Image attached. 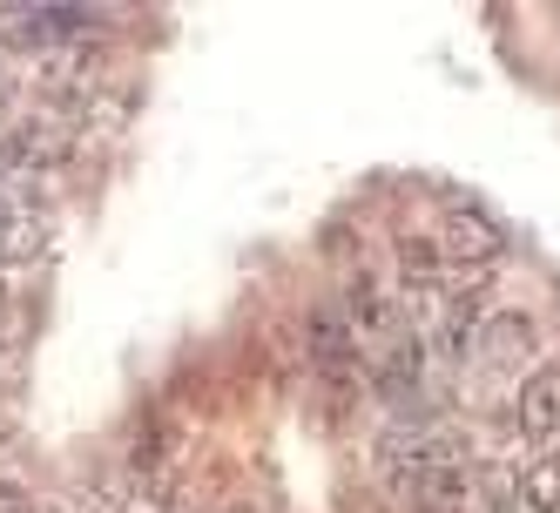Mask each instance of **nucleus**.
Masks as SVG:
<instances>
[{"label":"nucleus","instance_id":"nucleus-1","mask_svg":"<svg viewBox=\"0 0 560 513\" xmlns=\"http://www.w3.org/2000/svg\"><path fill=\"white\" fill-rule=\"evenodd\" d=\"M74 123H68V108H48L42 102V115H27V123L0 142V170H21V176H42V170H61L68 155H74Z\"/></svg>","mask_w":560,"mask_h":513},{"label":"nucleus","instance_id":"nucleus-3","mask_svg":"<svg viewBox=\"0 0 560 513\" xmlns=\"http://www.w3.org/2000/svg\"><path fill=\"white\" fill-rule=\"evenodd\" d=\"M304 345H311V365L317 378H338V372H358V331L345 325L338 304H317L304 318Z\"/></svg>","mask_w":560,"mask_h":513},{"label":"nucleus","instance_id":"nucleus-5","mask_svg":"<svg viewBox=\"0 0 560 513\" xmlns=\"http://www.w3.org/2000/svg\"><path fill=\"white\" fill-rule=\"evenodd\" d=\"M48 236L55 223L42 203H0V264H34L48 250Z\"/></svg>","mask_w":560,"mask_h":513},{"label":"nucleus","instance_id":"nucleus-4","mask_svg":"<svg viewBox=\"0 0 560 513\" xmlns=\"http://www.w3.org/2000/svg\"><path fill=\"white\" fill-rule=\"evenodd\" d=\"M513 425L527 432V440H553L560 432V365H534L527 378H520Z\"/></svg>","mask_w":560,"mask_h":513},{"label":"nucleus","instance_id":"nucleus-7","mask_svg":"<svg viewBox=\"0 0 560 513\" xmlns=\"http://www.w3.org/2000/svg\"><path fill=\"white\" fill-rule=\"evenodd\" d=\"M513 493L527 500L534 513H560V453H540L513 473Z\"/></svg>","mask_w":560,"mask_h":513},{"label":"nucleus","instance_id":"nucleus-6","mask_svg":"<svg viewBox=\"0 0 560 513\" xmlns=\"http://www.w3.org/2000/svg\"><path fill=\"white\" fill-rule=\"evenodd\" d=\"M479 351H487V365H527L534 359V325L520 318V311H500V318L479 325Z\"/></svg>","mask_w":560,"mask_h":513},{"label":"nucleus","instance_id":"nucleus-11","mask_svg":"<svg viewBox=\"0 0 560 513\" xmlns=\"http://www.w3.org/2000/svg\"><path fill=\"white\" fill-rule=\"evenodd\" d=\"M34 513H55V506H34Z\"/></svg>","mask_w":560,"mask_h":513},{"label":"nucleus","instance_id":"nucleus-2","mask_svg":"<svg viewBox=\"0 0 560 513\" xmlns=\"http://www.w3.org/2000/svg\"><path fill=\"white\" fill-rule=\"evenodd\" d=\"M432 244H439V264H453V270H493L506 257V236L487 210H446Z\"/></svg>","mask_w":560,"mask_h":513},{"label":"nucleus","instance_id":"nucleus-9","mask_svg":"<svg viewBox=\"0 0 560 513\" xmlns=\"http://www.w3.org/2000/svg\"><path fill=\"white\" fill-rule=\"evenodd\" d=\"M0 513H34V500L21 487H0Z\"/></svg>","mask_w":560,"mask_h":513},{"label":"nucleus","instance_id":"nucleus-8","mask_svg":"<svg viewBox=\"0 0 560 513\" xmlns=\"http://www.w3.org/2000/svg\"><path fill=\"white\" fill-rule=\"evenodd\" d=\"M439 244H425V236H406L398 244V278H406V291H432V278H439Z\"/></svg>","mask_w":560,"mask_h":513},{"label":"nucleus","instance_id":"nucleus-10","mask_svg":"<svg viewBox=\"0 0 560 513\" xmlns=\"http://www.w3.org/2000/svg\"><path fill=\"white\" fill-rule=\"evenodd\" d=\"M223 513H250V506H223Z\"/></svg>","mask_w":560,"mask_h":513}]
</instances>
